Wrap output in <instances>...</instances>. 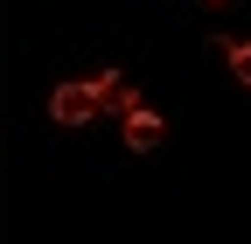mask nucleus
Here are the masks:
<instances>
[{
    "label": "nucleus",
    "instance_id": "nucleus-1",
    "mask_svg": "<svg viewBox=\"0 0 251 244\" xmlns=\"http://www.w3.org/2000/svg\"><path fill=\"white\" fill-rule=\"evenodd\" d=\"M49 119L56 126H91V119H98V91L91 84H56L49 91Z\"/></svg>",
    "mask_w": 251,
    "mask_h": 244
},
{
    "label": "nucleus",
    "instance_id": "nucleus-2",
    "mask_svg": "<svg viewBox=\"0 0 251 244\" xmlns=\"http://www.w3.org/2000/svg\"><path fill=\"white\" fill-rule=\"evenodd\" d=\"M91 91H98V112H112L119 126L140 112V91H133V77H119V70H105V77H91Z\"/></svg>",
    "mask_w": 251,
    "mask_h": 244
},
{
    "label": "nucleus",
    "instance_id": "nucleus-3",
    "mask_svg": "<svg viewBox=\"0 0 251 244\" xmlns=\"http://www.w3.org/2000/svg\"><path fill=\"white\" fill-rule=\"evenodd\" d=\"M161 140H168V119L153 112V105H140L133 119H126V146H133V154H153Z\"/></svg>",
    "mask_w": 251,
    "mask_h": 244
},
{
    "label": "nucleus",
    "instance_id": "nucleus-4",
    "mask_svg": "<svg viewBox=\"0 0 251 244\" xmlns=\"http://www.w3.org/2000/svg\"><path fill=\"white\" fill-rule=\"evenodd\" d=\"M230 70H237V84L251 91V42H230Z\"/></svg>",
    "mask_w": 251,
    "mask_h": 244
},
{
    "label": "nucleus",
    "instance_id": "nucleus-5",
    "mask_svg": "<svg viewBox=\"0 0 251 244\" xmlns=\"http://www.w3.org/2000/svg\"><path fill=\"white\" fill-rule=\"evenodd\" d=\"M209 7H224V0H209Z\"/></svg>",
    "mask_w": 251,
    "mask_h": 244
}]
</instances>
